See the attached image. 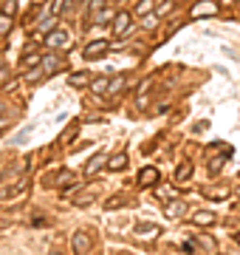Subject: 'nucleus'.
Wrapping results in <instances>:
<instances>
[{
  "label": "nucleus",
  "mask_w": 240,
  "mask_h": 255,
  "mask_svg": "<svg viewBox=\"0 0 240 255\" xmlns=\"http://www.w3.org/2000/svg\"><path fill=\"white\" fill-rule=\"evenodd\" d=\"M159 233H161L159 224H139V227H136V236L139 238H156Z\"/></svg>",
  "instance_id": "7"
},
{
  "label": "nucleus",
  "mask_w": 240,
  "mask_h": 255,
  "mask_svg": "<svg viewBox=\"0 0 240 255\" xmlns=\"http://www.w3.org/2000/svg\"><path fill=\"white\" fill-rule=\"evenodd\" d=\"M88 247H91V238L85 236V233H74V253H85V250H88Z\"/></svg>",
  "instance_id": "8"
},
{
  "label": "nucleus",
  "mask_w": 240,
  "mask_h": 255,
  "mask_svg": "<svg viewBox=\"0 0 240 255\" xmlns=\"http://www.w3.org/2000/svg\"><path fill=\"white\" fill-rule=\"evenodd\" d=\"M156 182H159V170L156 168H144L142 173H139V185L142 187H153Z\"/></svg>",
  "instance_id": "4"
},
{
  "label": "nucleus",
  "mask_w": 240,
  "mask_h": 255,
  "mask_svg": "<svg viewBox=\"0 0 240 255\" xmlns=\"http://www.w3.org/2000/svg\"><path fill=\"white\" fill-rule=\"evenodd\" d=\"M164 213H167L170 219H181V216H184V202H170L164 207Z\"/></svg>",
  "instance_id": "10"
},
{
  "label": "nucleus",
  "mask_w": 240,
  "mask_h": 255,
  "mask_svg": "<svg viewBox=\"0 0 240 255\" xmlns=\"http://www.w3.org/2000/svg\"><path fill=\"white\" fill-rule=\"evenodd\" d=\"M229 3H235V0H221V6H229Z\"/></svg>",
  "instance_id": "28"
},
{
  "label": "nucleus",
  "mask_w": 240,
  "mask_h": 255,
  "mask_svg": "<svg viewBox=\"0 0 240 255\" xmlns=\"http://www.w3.org/2000/svg\"><path fill=\"white\" fill-rule=\"evenodd\" d=\"M40 26H43V32H51V29H54V20H46V23H40Z\"/></svg>",
  "instance_id": "26"
},
{
  "label": "nucleus",
  "mask_w": 240,
  "mask_h": 255,
  "mask_svg": "<svg viewBox=\"0 0 240 255\" xmlns=\"http://www.w3.org/2000/svg\"><path fill=\"white\" fill-rule=\"evenodd\" d=\"M65 43H68V34H65V32H51L46 37L48 49H60V46H65Z\"/></svg>",
  "instance_id": "5"
},
{
  "label": "nucleus",
  "mask_w": 240,
  "mask_h": 255,
  "mask_svg": "<svg viewBox=\"0 0 240 255\" xmlns=\"http://www.w3.org/2000/svg\"><path fill=\"white\" fill-rule=\"evenodd\" d=\"M235 238H238V244H240V233H238V236H235Z\"/></svg>",
  "instance_id": "29"
},
{
  "label": "nucleus",
  "mask_w": 240,
  "mask_h": 255,
  "mask_svg": "<svg viewBox=\"0 0 240 255\" xmlns=\"http://www.w3.org/2000/svg\"><path fill=\"white\" fill-rule=\"evenodd\" d=\"M122 85H125V80H113V85H108V88L116 94V91H122Z\"/></svg>",
  "instance_id": "23"
},
{
  "label": "nucleus",
  "mask_w": 240,
  "mask_h": 255,
  "mask_svg": "<svg viewBox=\"0 0 240 255\" xmlns=\"http://www.w3.org/2000/svg\"><path fill=\"white\" fill-rule=\"evenodd\" d=\"M170 9H173V0H161V6L156 9V15H159V17H164L167 12H170Z\"/></svg>",
  "instance_id": "17"
},
{
  "label": "nucleus",
  "mask_w": 240,
  "mask_h": 255,
  "mask_svg": "<svg viewBox=\"0 0 240 255\" xmlns=\"http://www.w3.org/2000/svg\"><path fill=\"white\" fill-rule=\"evenodd\" d=\"M105 51H108V40H94L88 49L82 51V57H85V60H96V57H102Z\"/></svg>",
  "instance_id": "2"
},
{
  "label": "nucleus",
  "mask_w": 240,
  "mask_h": 255,
  "mask_svg": "<svg viewBox=\"0 0 240 255\" xmlns=\"http://www.w3.org/2000/svg\"><path fill=\"white\" fill-rule=\"evenodd\" d=\"M94 199H96L94 193H88V196H80V199H77V204H80V207H85V204H91Z\"/></svg>",
  "instance_id": "21"
},
{
  "label": "nucleus",
  "mask_w": 240,
  "mask_h": 255,
  "mask_svg": "<svg viewBox=\"0 0 240 255\" xmlns=\"http://www.w3.org/2000/svg\"><path fill=\"white\" fill-rule=\"evenodd\" d=\"M192 17H212V15H218V3L215 0H201L198 6H192Z\"/></svg>",
  "instance_id": "1"
},
{
  "label": "nucleus",
  "mask_w": 240,
  "mask_h": 255,
  "mask_svg": "<svg viewBox=\"0 0 240 255\" xmlns=\"http://www.w3.org/2000/svg\"><path fill=\"white\" fill-rule=\"evenodd\" d=\"M190 173H192V165H190V162H184V165L176 170V179H178V182H184V179H190Z\"/></svg>",
  "instance_id": "13"
},
{
  "label": "nucleus",
  "mask_w": 240,
  "mask_h": 255,
  "mask_svg": "<svg viewBox=\"0 0 240 255\" xmlns=\"http://www.w3.org/2000/svg\"><path fill=\"white\" fill-rule=\"evenodd\" d=\"M108 88V80H96L94 83V91H105Z\"/></svg>",
  "instance_id": "24"
},
{
  "label": "nucleus",
  "mask_w": 240,
  "mask_h": 255,
  "mask_svg": "<svg viewBox=\"0 0 240 255\" xmlns=\"http://www.w3.org/2000/svg\"><path fill=\"white\" fill-rule=\"evenodd\" d=\"M91 83V74H74V77H71V85H77V88H80V85H88Z\"/></svg>",
  "instance_id": "15"
},
{
  "label": "nucleus",
  "mask_w": 240,
  "mask_h": 255,
  "mask_svg": "<svg viewBox=\"0 0 240 255\" xmlns=\"http://www.w3.org/2000/svg\"><path fill=\"white\" fill-rule=\"evenodd\" d=\"M113 32H116V37H125V34L130 32V15L128 12H119V15H116V20H113Z\"/></svg>",
  "instance_id": "3"
},
{
  "label": "nucleus",
  "mask_w": 240,
  "mask_h": 255,
  "mask_svg": "<svg viewBox=\"0 0 240 255\" xmlns=\"http://www.w3.org/2000/svg\"><path fill=\"white\" fill-rule=\"evenodd\" d=\"M153 3H156V0H142V3L136 6V15H147V12L153 9Z\"/></svg>",
  "instance_id": "16"
},
{
  "label": "nucleus",
  "mask_w": 240,
  "mask_h": 255,
  "mask_svg": "<svg viewBox=\"0 0 240 255\" xmlns=\"http://www.w3.org/2000/svg\"><path fill=\"white\" fill-rule=\"evenodd\" d=\"M125 165H128V156H125V153H116L108 168H111V170H125Z\"/></svg>",
  "instance_id": "11"
},
{
  "label": "nucleus",
  "mask_w": 240,
  "mask_h": 255,
  "mask_svg": "<svg viewBox=\"0 0 240 255\" xmlns=\"http://www.w3.org/2000/svg\"><path fill=\"white\" fill-rule=\"evenodd\" d=\"M122 202H125V196H113V199H108V210H116Z\"/></svg>",
  "instance_id": "20"
},
{
  "label": "nucleus",
  "mask_w": 240,
  "mask_h": 255,
  "mask_svg": "<svg viewBox=\"0 0 240 255\" xmlns=\"http://www.w3.org/2000/svg\"><path fill=\"white\" fill-rule=\"evenodd\" d=\"M65 9H68V0H54V9H51V12L60 15V12H65Z\"/></svg>",
  "instance_id": "18"
},
{
  "label": "nucleus",
  "mask_w": 240,
  "mask_h": 255,
  "mask_svg": "<svg viewBox=\"0 0 240 255\" xmlns=\"http://www.w3.org/2000/svg\"><path fill=\"white\" fill-rule=\"evenodd\" d=\"M195 224H201V227L215 224V213H195Z\"/></svg>",
  "instance_id": "12"
},
{
  "label": "nucleus",
  "mask_w": 240,
  "mask_h": 255,
  "mask_svg": "<svg viewBox=\"0 0 240 255\" xmlns=\"http://www.w3.org/2000/svg\"><path fill=\"white\" fill-rule=\"evenodd\" d=\"M40 68H43L46 74H54V71L60 68V60H57L54 54H48V57H43V60H40Z\"/></svg>",
  "instance_id": "9"
},
{
  "label": "nucleus",
  "mask_w": 240,
  "mask_h": 255,
  "mask_svg": "<svg viewBox=\"0 0 240 255\" xmlns=\"http://www.w3.org/2000/svg\"><path fill=\"white\" fill-rule=\"evenodd\" d=\"M9 77V68H0V80H6Z\"/></svg>",
  "instance_id": "27"
},
{
  "label": "nucleus",
  "mask_w": 240,
  "mask_h": 255,
  "mask_svg": "<svg viewBox=\"0 0 240 255\" xmlns=\"http://www.w3.org/2000/svg\"><path fill=\"white\" fill-rule=\"evenodd\" d=\"M12 32V15H0V34Z\"/></svg>",
  "instance_id": "14"
},
{
  "label": "nucleus",
  "mask_w": 240,
  "mask_h": 255,
  "mask_svg": "<svg viewBox=\"0 0 240 255\" xmlns=\"http://www.w3.org/2000/svg\"><path fill=\"white\" fill-rule=\"evenodd\" d=\"M102 168H105V153H96L94 159L88 162V168H85V176H96Z\"/></svg>",
  "instance_id": "6"
},
{
  "label": "nucleus",
  "mask_w": 240,
  "mask_h": 255,
  "mask_svg": "<svg viewBox=\"0 0 240 255\" xmlns=\"http://www.w3.org/2000/svg\"><path fill=\"white\" fill-rule=\"evenodd\" d=\"M15 3L17 0H3V15H15Z\"/></svg>",
  "instance_id": "19"
},
{
  "label": "nucleus",
  "mask_w": 240,
  "mask_h": 255,
  "mask_svg": "<svg viewBox=\"0 0 240 255\" xmlns=\"http://www.w3.org/2000/svg\"><path fill=\"white\" fill-rule=\"evenodd\" d=\"M88 6H91V12H96V9H102V6H105V0H91Z\"/></svg>",
  "instance_id": "25"
},
{
  "label": "nucleus",
  "mask_w": 240,
  "mask_h": 255,
  "mask_svg": "<svg viewBox=\"0 0 240 255\" xmlns=\"http://www.w3.org/2000/svg\"><path fill=\"white\" fill-rule=\"evenodd\" d=\"M221 168H224V162H221V159H212V162H209V173H218Z\"/></svg>",
  "instance_id": "22"
}]
</instances>
